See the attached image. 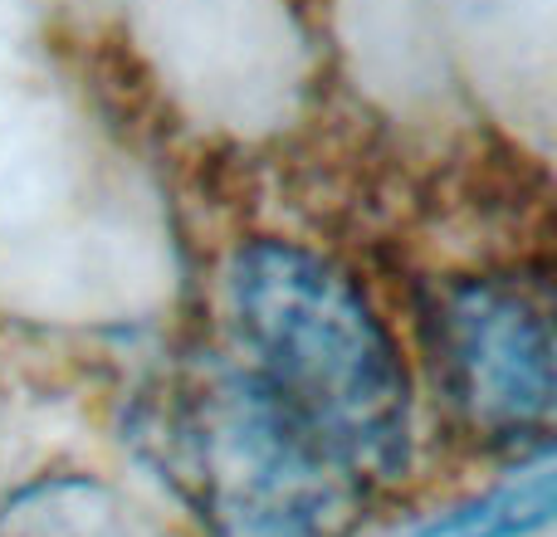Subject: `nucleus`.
<instances>
[{
    "mask_svg": "<svg viewBox=\"0 0 557 537\" xmlns=\"http://www.w3.org/2000/svg\"><path fill=\"white\" fill-rule=\"evenodd\" d=\"M240 366L357 474L396 479L411 460V376L386 323L333 260L294 240H250L225 268Z\"/></svg>",
    "mask_w": 557,
    "mask_h": 537,
    "instance_id": "obj_1",
    "label": "nucleus"
},
{
    "mask_svg": "<svg viewBox=\"0 0 557 537\" xmlns=\"http://www.w3.org/2000/svg\"><path fill=\"white\" fill-rule=\"evenodd\" d=\"M152 450L211 537H352L367 484L240 362L162 411Z\"/></svg>",
    "mask_w": 557,
    "mask_h": 537,
    "instance_id": "obj_2",
    "label": "nucleus"
},
{
    "mask_svg": "<svg viewBox=\"0 0 557 537\" xmlns=\"http://www.w3.org/2000/svg\"><path fill=\"white\" fill-rule=\"evenodd\" d=\"M431 357L450 405L484 440L548 435L557 352L543 288L499 274L445 284L431 308Z\"/></svg>",
    "mask_w": 557,
    "mask_h": 537,
    "instance_id": "obj_3",
    "label": "nucleus"
},
{
    "mask_svg": "<svg viewBox=\"0 0 557 537\" xmlns=\"http://www.w3.org/2000/svg\"><path fill=\"white\" fill-rule=\"evenodd\" d=\"M0 537H166L143 509L88 474H49L0 503Z\"/></svg>",
    "mask_w": 557,
    "mask_h": 537,
    "instance_id": "obj_4",
    "label": "nucleus"
}]
</instances>
